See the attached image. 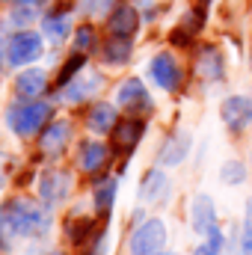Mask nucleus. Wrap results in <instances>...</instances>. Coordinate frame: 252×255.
I'll return each instance as SVG.
<instances>
[{
	"instance_id": "1",
	"label": "nucleus",
	"mask_w": 252,
	"mask_h": 255,
	"mask_svg": "<svg viewBox=\"0 0 252 255\" xmlns=\"http://www.w3.org/2000/svg\"><path fill=\"white\" fill-rule=\"evenodd\" d=\"M6 220H9L12 235H24V238L45 235L48 226H51L48 214L33 199H15V202H9L6 205Z\"/></svg>"
},
{
	"instance_id": "2",
	"label": "nucleus",
	"mask_w": 252,
	"mask_h": 255,
	"mask_svg": "<svg viewBox=\"0 0 252 255\" xmlns=\"http://www.w3.org/2000/svg\"><path fill=\"white\" fill-rule=\"evenodd\" d=\"M51 119V107L45 101H27L18 104L6 113V125L12 128L18 136H33L39 133V128H45V122Z\"/></svg>"
},
{
	"instance_id": "3",
	"label": "nucleus",
	"mask_w": 252,
	"mask_h": 255,
	"mask_svg": "<svg viewBox=\"0 0 252 255\" xmlns=\"http://www.w3.org/2000/svg\"><path fill=\"white\" fill-rule=\"evenodd\" d=\"M166 244V226L160 220H145L130 235V255H160Z\"/></svg>"
},
{
	"instance_id": "4",
	"label": "nucleus",
	"mask_w": 252,
	"mask_h": 255,
	"mask_svg": "<svg viewBox=\"0 0 252 255\" xmlns=\"http://www.w3.org/2000/svg\"><path fill=\"white\" fill-rule=\"evenodd\" d=\"M42 57V39L39 33H15L9 42V63L12 65H27Z\"/></svg>"
},
{
	"instance_id": "5",
	"label": "nucleus",
	"mask_w": 252,
	"mask_h": 255,
	"mask_svg": "<svg viewBox=\"0 0 252 255\" xmlns=\"http://www.w3.org/2000/svg\"><path fill=\"white\" fill-rule=\"evenodd\" d=\"M223 122L229 125V130H244L252 122V101L244 95H232L223 101Z\"/></svg>"
},
{
	"instance_id": "6",
	"label": "nucleus",
	"mask_w": 252,
	"mask_h": 255,
	"mask_svg": "<svg viewBox=\"0 0 252 255\" xmlns=\"http://www.w3.org/2000/svg\"><path fill=\"white\" fill-rule=\"evenodd\" d=\"M190 223H193V232H199L205 238L217 229V211H214L211 196L202 193V196L193 199V205H190Z\"/></svg>"
},
{
	"instance_id": "7",
	"label": "nucleus",
	"mask_w": 252,
	"mask_h": 255,
	"mask_svg": "<svg viewBox=\"0 0 252 255\" xmlns=\"http://www.w3.org/2000/svg\"><path fill=\"white\" fill-rule=\"evenodd\" d=\"M151 77H154V83L160 86V89H178V83H181V68L175 63V57L172 54H157L154 60H151Z\"/></svg>"
},
{
	"instance_id": "8",
	"label": "nucleus",
	"mask_w": 252,
	"mask_h": 255,
	"mask_svg": "<svg viewBox=\"0 0 252 255\" xmlns=\"http://www.w3.org/2000/svg\"><path fill=\"white\" fill-rule=\"evenodd\" d=\"M68 187H71V178H68V172H63V169H48V172H42V178H39V196H42L48 205L65 199Z\"/></svg>"
},
{
	"instance_id": "9",
	"label": "nucleus",
	"mask_w": 252,
	"mask_h": 255,
	"mask_svg": "<svg viewBox=\"0 0 252 255\" xmlns=\"http://www.w3.org/2000/svg\"><path fill=\"white\" fill-rule=\"evenodd\" d=\"M116 101H119L125 110H130V113H139V110H148V107H151L148 92H145V86H142L136 77H130V80H125V83L119 86Z\"/></svg>"
},
{
	"instance_id": "10",
	"label": "nucleus",
	"mask_w": 252,
	"mask_h": 255,
	"mask_svg": "<svg viewBox=\"0 0 252 255\" xmlns=\"http://www.w3.org/2000/svg\"><path fill=\"white\" fill-rule=\"evenodd\" d=\"M45 86H48V80H45V71L42 68H27V71H21L15 77V95L24 98V101L39 98L45 92Z\"/></svg>"
},
{
	"instance_id": "11",
	"label": "nucleus",
	"mask_w": 252,
	"mask_h": 255,
	"mask_svg": "<svg viewBox=\"0 0 252 255\" xmlns=\"http://www.w3.org/2000/svg\"><path fill=\"white\" fill-rule=\"evenodd\" d=\"M142 119H122V122H116L113 128V145L119 148V151H130L139 139H142Z\"/></svg>"
},
{
	"instance_id": "12",
	"label": "nucleus",
	"mask_w": 252,
	"mask_h": 255,
	"mask_svg": "<svg viewBox=\"0 0 252 255\" xmlns=\"http://www.w3.org/2000/svg\"><path fill=\"white\" fill-rule=\"evenodd\" d=\"M107 27H110V33H113V36L127 39V36H133V33H136V27H139V15H136V9H133V6H116V9H113V15H110V21H107Z\"/></svg>"
},
{
	"instance_id": "13",
	"label": "nucleus",
	"mask_w": 252,
	"mask_h": 255,
	"mask_svg": "<svg viewBox=\"0 0 252 255\" xmlns=\"http://www.w3.org/2000/svg\"><path fill=\"white\" fill-rule=\"evenodd\" d=\"M68 136H71L68 122H54V125H48L45 130H42L39 148H42L45 154H60V151L65 148V142H68Z\"/></svg>"
},
{
	"instance_id": "14",
	"label": "nucleus",
	"mask_w": 252,
	"mask_h": 255,
	"mask_svg": "<svg viewBox=\"0 0 252 255\" xmlns=\"http://www.w3.org/2000/svg\"><path fill=\"white\" fill-rule=\"evenodd\" d=\"M196 71L205 80H220L223 77V57H220V51L211 48V45H205L199 51V57H196Z\"/></svg>"
},
{
	"instance_id": "15",
	"label": "nucleus",
	"mask_w": 252,
	"mask_h": 255,
	"mask_svg": "<svg viewBox=\"0 0 252 255\" xmlns=\"http://www.w3.org/2000/svg\"><path fill=\"white\" fill-rule=\"evenodd\" d=\"M77 163H80L83 172H98L107 163V145H101V142H83L80 154H77Z\"/></svg>"
},
{
	"instance_id": "16",
	"label": "nucleus",
	"mask_w": 252,
	"mask_h": 255,
	"mask_svg": "<svg viewBox=\"0 0 252 255\" xmlns=\"http://www.w3.org/2000/svg\"><path fill=\"white\" fill-rule=\"evenodd\" d=\"M187 148H190V136L187 133H175L172 139H166V145L160 148V163L163 166H175L187 157Z\"/></svg>"
},
{
	"instance_id": "17",
	"label": "nucleus",
	"mask_w": 252,
	"mask_h": 255,
	"mask_svg": "<svg viewBox=\"0 0 252 255\" xmlns=\"http://www.w3.org/2000/svg\"><path fill=\"white\" fill-rule=\"evenodd\" d=\"M86 125L92 128L95 133H107V130L116 128V110L110 104H95L89 110V116H86Z\"/></svg>"
},
{
	"instance_id": "18",
	"label": "nucleus",
	"mask_w": 252,
	"mask_h": 255,
	"mask_svg": "<svg viewBox=\"0 0 252 255\" xmlns=\"http://www.w3.org/2000/svg\"><path fill=\"white\" fill-rule=\"evenodd\" d=\"M98 74H80L77 80H68L63 86V98L68 101H80V98H86V95H92V89H98Z\"/></svg>"
},
{
	"instance_id": "19",
	"label": "nucleus",
	"mask_w": 252,
	"mask_h": 255,
	"mask_svg": "<svg viewBox=\"0 0 252 255\" xmlns=\"http://www.w3.org/2000/svg\"><path fill=\"white\" fill-rule=\"evenodd\" d=\"M163 193H166V175H163V172H157V169H151V172L142 178L139 199H142V202H157Z\"/></svg>"
},
{
	"instance_id": "20",
	"label": "nucleus",
	"mask_w": 252,
	"mask_h": 255,
	"mask_svg": "<svg viewBox=\"0 0 252 255\" xmlns=\"http://www.w3.org/2000/svg\"><path fill=\"white\" fill-rule=\"evenodd\" d=\"M202 18H205V12H202V9L187 12V15H184V21H181V27L172 33V42H190V39L202 30Z\"/></svg>"
},
{
	"instance_id": "21",
	"label": "nucleus",
	"mask_w": 252,
	"mask_h": 255,
	"mask_svg": "<svg viewBox=\"0 0 252 255\" xmlns=\"http://www.w3.org/2000/svg\"><path fill=\"white\" fill-rule=\"evenodd\" d=\"M127 57H130V45H127V39H113V42H107L104 45V60L107 63H125Z\"/></svg>"
},
{
	"instance_id": "22",
	"label": "nucleus",
	"mask_w": 252,
	"mask_h": 255,
	"mask_svg": "<svg viewBox=\"0 0 252 255\" xmlns=\"http://www.w3.org/2000/svg\"><path fill=\"white\" fill-rule=\"evenodd\" d=\"M68 30H71V24H68L65 15H51V18L45 21V33H48L54 42H63L65 36H68Z\"/></svg>"
},
{
	"instance_id": "23",
	"label": "nucleus",
	"mask_w": 252,
	"mask_h": 255,
	"mask_svg": "<svg viewBox=\"0 0 252 255\" xmlns=\"http://www.w3.org/2000/svg\"><path fill=\"white\" fill-rule=\"evenodd\" d=\"M113 199H116V181H104V184H98V190H95V208H98L101 214L110 211Z\"/></svg>"
},
{
	"instance_id": "24",
	"label": "nucleus",
	"mask_w": 252,
	"mask_h": 255,
	"mask_svg": "<svg viewBox=\"0 0 252 255\" xmlns=\"http://www.w3.org/2000/svg\"><path fill=\"white\" fill-rule=\"evenodd\" d=\"M244 255H252V199L247 202V217H244V238H241Z\"/></svg>"
},
{
	"instance_id": "25",
	"label": "nucleus",
	"mask_w": 252,
	"mask_h": 255,
	"mask_svg": "<svg viewBox=\"0 0 252 255\" xmlns=\"http://www.w3.org/2000/svg\"><path fill=\"white\" fill-rule=\"evenodd\" d=\"M92 45H95V30H92V27H80V30L74 33V48H77V54L89 51Z\"/></svg>"
},
{
	"instance_id": "26",
	"label": "nucleus",
	"mask_w": 252,
	"mask_h": 255,
	"mask_svg": "<svg viewBox=\"0 0 252 255\" xmlns=\"http://www.w3.org/2000/svg\"><path fill=\"white\" fill-rule=\"evenodd\" d=\"M244 163H238V160H229L226 166H223V181L226 184H241L244 181Z\"/></svg>"
},
{
	"instance_id": "27",
	"label": "nucleus",
	"mask_w": 252,
	"mask_h": 255,
	"mask_svg": "<svg viewBox=\"0 0 252 255\" xmlns=\"http://www.w3.org/2000/svg\"><path fill=\"white\" fill-rule=\"evenodd\" d=\"M220 247H223V238H220V229H214V232L208 235V244L196 247L193 255H220Z\"/></svg>"
},
{
	"instance_id": "28",
	"label": "nucleus",
	"mask_w": 252,
	"mask_h": 255,
	"mask_svg": "<svg viewBox=\"0 0 252 255\" xmlns=\"http://www.w3.org/2000/svg\"><path fill=\"white\" fill-rule=\"evenodd\" d=\"M80 65H83V57L77 54V57H71L68 63H65V68L60 71V86H65L68 80H74L77 74H80Z\"/></svg>"
},
{
	"instance_id": "29",
	"label": "nucleus",
	"mask_w": 252,
	"mask_h": 255,
	"mask_svg": "<svg viewBox=\"0 0 252 255\" xmlns=\"http://www.w3.org/2000/svg\"><path fill=\"white\" fill-rule=\"evenodd\" d=\"M68 235L74 244H83L89 238V220H80V223H68Z\"/></svg>"
},
{
	"instance_id": "30",
	"label": "nucleus",
	"mask_w": 252,
	"mask_h": 255,
	"mask_svg": "<svg viewBox=\"0 0 252 255\" xmlns=\"http://www.w3.org/2000/svg\"><path fill=\"white\" fill-rule=\"evenodd\" d=\"M12 235L9 220H6V208H0V247H6V238Z\"/></svg>"
},
{
	"instance_id": "31",
	"label": "nucleus",
	"mask_w": 252,
	"mask_h": 255,
	"mask_svg": "<svg viewBox=\"0 0 252 255\" xmlns=\"http://www.w3.org/2000/svg\"><path fill=\"white\" fill-rule=\"evenodd\" d=\"M3 181H6V157L0 154V187H3Z\"/></svg>"
},
{
	"instance_id": "32",
	"label": "nucleus",
	"mask_w": 252,
	"mask_h": 255,
	"mask_svg": "<svg viewBox=\"0 0 252 255\" xmlns=\"http://www.w3.org/2000/svg\"><path fill=\"white\" fill-rule=\"evenodd\" d=\"M18 3H36V0H18Z\"/></svg>"
},
{
	"instance_id": "33",
	"label": "nucleus",
	"mask_w": 252,
	"mask_h": 255,
	"mask_svg": "<svg viewBox=\"0 0 252 255\" xmlns=\"http://www.w3.org/2000/svg\"><path fill=\"white\" fill-rule=\"evenodd\" d=\"M51 255H63V253H51Z\"/></svg>"
},
{
	"instance_id": "34",
	"label": "nucleus",
	"mask_w": 252,
	"mask_h": 255,
	"mask_svg": "<svg viewBox=\"0 0 252 255\" xmlns=\"http://www.w3.org/2000/svg\"><path fill=\"white\" fill-rule=\"evenodd\" d=\"M202 3H211V0H202Z\"/></svg>"
},
{
	"instance_id": "35",
	"label": "nucleus",
	"mask_w": 252,
	"mask_h": 255,
	"mask_svg": "<svg viewBox=\"0 0 252 255\" xmlns=\"http://www.w3.org/2000/svg\"><path fill=\"white\" fill-rule=\"evenodd\" d=\"M0 54H3V45H0Z\"/></svg>"
},
{
	"instance_id": "36",
	"label": "nucleus",
	"mask_w": 252,
	"mask_h": 255,
	"mask_svg": "<svg viewBox=\"0 0 252 255\" xmlns=\"http://www.w3.org/2000/svg\"><path fill=\"white\" fill-rule=\"evenodd\" d=\"M160 255H163V253H160ZM166 255H172V253H166Z\"/></svg>"
}]
</instances>
